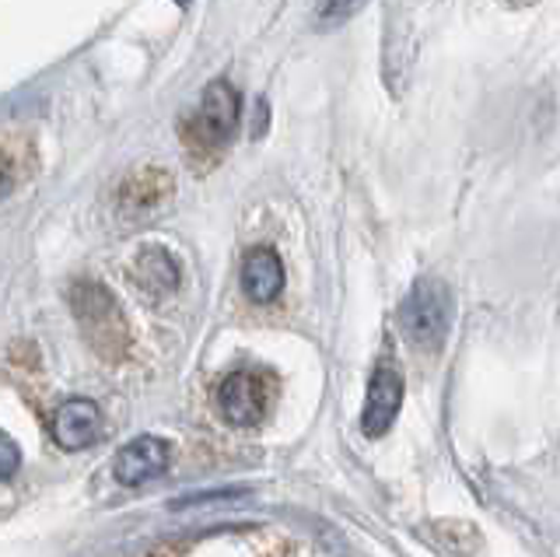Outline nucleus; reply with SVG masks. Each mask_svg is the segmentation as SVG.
Instances as JSON below:
<instances>
[{
	"label": "nucleus",
	"mask_w": 560,
	"mask_h": 557,
	"mask_svg": "<svg viewBox=\"0 0 560 557\" xmlns=\"http://www.w3.org/2000/svg\"><path fill=\"white\" fill-rule=\"evenodd\" d=\"M70 305H74L78 326L84 329L88 344H92L102 358L119 361L130 351L127 316H122V309L116 305L109 291L98 288L95 281H81L74 291H70Z\"/></svg>",
	"instance_id": "obj_1"
},
{
	"label": "nucleus",
	"mask_w": 560,
	"mask_h": 557,
	"mask_svg": "<svg viewBox=\"0 0 560 557\" xmlns=\"http://www.w3.org/2000/svg\"><path fill=\"white\" fill-rule=\"evenodd\" d=\"M399 326L410 344L417 347H442L452 326V294L442 281H417L413 291L399 305Z\"/></svg>",
	"instance_id": "obj_2"
},
{
	"label": "nucleus",
	"mask_w": 560,
	"mask_h": 557,
	"mask_svg": "<svg viewBox=\"0 0 560 557\" xmlns=\"http://www.w3.org/2000/svg\"><path fill=\"white\" fill-rule=\"evenodd\" d=\"M402 407V372L393 358H382L378 369L368 382V399H364V410H361V431L368 439H378L393 428L396 414Z\"/></svg>",
	"instance_id": "obj_3"
},
{
	"label": "nucleus",
	"mask_w": 560,
	"mask_h": 557,
	"mask_svg": "<svg viewBox=\"0 0 560 557\" xmlns=\"http://www.w3.org/2000/svg\"><path fill=\"white\" fill-rule=\"evenodd\" d=\"M102 410L92 399H67V404L57 407L52 414V442L67 452H78V449H88L102 439Z\"/></svg>",
	"instance_id": "obj_4"
},
{
	"label": "nucleus",
	"mask_w": 560,
	"mask_h": 557,
	"mask_svg": "<svg viewBox=\"0 0 560 557\" xmlns=\"http://www.w3.org/2000/svg\"><path fill=\"white\" fill-rule=\"evenodd\" d=\"M221 414L228 425L235 428H253L262 421V414H267V390H262V382L249 372H235L221 382Z\"/></svg>",
	"instance_id": "obj_5"
},
{
	"label": "nucleus",
	"mask_w": 560,
	"mask_h": 557,
	"mask_svg": "<svg viewBox=\"0 0 560 557\" xmlns=\"http://www.w3.org/2000/svg\"><path fill=\"white\" fill-rule=\"evenodd\" d=\"M168 460H172L168 442L154 439V434H140V439H133L130 445L119 449V456L113 463V474L119 484L137 487V484H144V480L162 474V469L168 466Z\"/></svg>",
	"instance_id": "obj_6"
},
{
	"label": "nucleus",
	"mask_w": 560,
	"mask_h": 557,
	"mask_svg": "<svg viewBox=\"0 0 560 557\" xmlns=\"http://www.w3.org/2000/svg\"><path fill=\"white\" fill-rule=\"evenodd\" d=\"M238 92L228 81L207 84L203 102H200V130L210 137L214 144L228 141L238 130Z\"/></svg>",
	"instance_id": "obj_7"
},
{
	"label": "nucleus",
	"mask_w": 560,
	"mask_h": 557,
	"mask_svg": "<svg viewBox=\"0 0 560 557\" xmlns=\"http://www.w3.org/2000/svg\"><path fill=\"white\" fill-rule=\"evenodd\" d=\"M242 288L256 305L273 302L280 294V288H284V264H280V256L267 246H256V250L245 253Z\"/></svg>",
	"instance_id": "obj_8"
},
{
	"label": "nucleus",
	"mask_w": 560,
	"mask_h": 557,
	"mask_svg": "<svg viewBox=\"0 0 560 557\" xmlns=\"http://www.w3.org/2000/svg\"><path fill=\"white\" fill-rule=\"evenodd\" d=\"M133 277L151 299H165V294L179 288V264L165 250H144L133 264Z\"/></svg>",
	"instance_id": "obj_9"
},
{
	"label": "nucleus",
	"mask_w": 560,
	"mask_h": 557,
	"mask_svg": "<svg viewBox=\"0 0 560 557\" xmlns=\"http://www.w3.org/2000/svg\"><path fill=\"white\" fill-rule=\"evenodd\" d=\"M172 194V179L165 176L162 169H144V172H133L122 186V207H158L165 197Z\"/></svg>",
	"instance_id": "obj_10"
},
{
	"label": "nucleus",
	"mask_w": 560,
	"mask_h": 557,
	"mask_svg": "<svg viewBox=\"0 0 560 557\" xmlns=\"http://www.w3.org/2000/svg\"><path fill=\"white\" fill-rule=\"evenodd\" d=\"M364 0H326V8H323V25H340L347 22L350 14L361 11Z\"/></svg>",
	"instance_id": "obj_11"
},
{
	"label": "nucleus",
	"mask_w": 560,
	"mask_h": 557,
	"mask_svg": "<svg viewBox=\"0 0 560 557\" xmlns=\"http://www.w3.org/2000/svg\"><path fill=\"white\" fill-rule=\"evenodd\" d=\"M18 463H22V452H18V445L8 439V434H0V480L11 477Z\"/></svg>",
	"instance_id": "obj_12"
},
{
	"label": "nucleus",
	"mask_w": 560,
	"mask_h": 557,
	"mask_svg": "<svg viewBox=\"0 0 560 557\" xmlns=\"http://www.w3.org/2000/svg\"><path fill=\"white\" fill-rule=\"evenodd\" d=\"M11 189V172H8V165H0V197H4Z\"/></svg>",
	"instance_id": "obj_13"
},
{
	"label": "nucleus",
	"mask_w": 560,
	"mask_h": 557,
	"mask_svg": "<svg viewBox=\"0 0 560 557\" xmlns=\"http://www.w3.org/2000/svg\"><path fill=\"white\" fill-rule=\"evenodd\" d=\"M175 4H189V0H175Z\"/></svg>",
	"instance_id": "obj_14"
}]
</instances>
